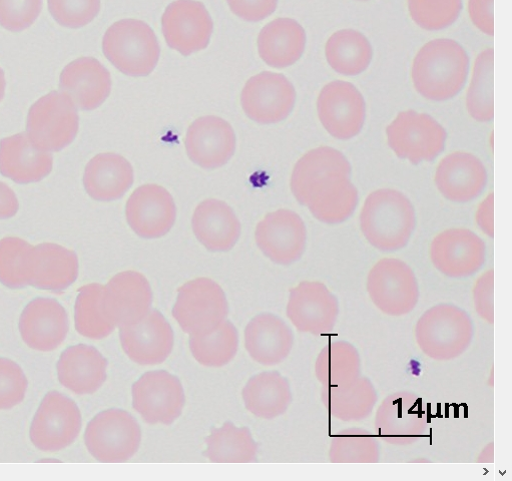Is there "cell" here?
<instances>
[{
    "label": "cell",
    "mask_w": 512,
    "mask_h": 481,
    "mask_svg": "<svg viewBox=\"0 0 512 481\" xmlns=\"http://www.w3.org/2000/svg\"><path fill=\"white\" fill-rule=\"evenodd\" d=\"M168 46L184 57L207 49L214 31L213 20L198 0H176L162 18Z\"/></svg>",
    "instance_id": "12"
},
{
    "label": "cell",
    "mask_w": 512,
    "mask_h": 481,
    "mask_svg": "<svg viewBox=\"0 0 512 481\" xmlns=\"http://www.w3.org/2000/svg\"><path fill=\"white\" fill-rule=\"evenodd\" d=\"M204 455L215 463H251L257 461L258 444L248 427H236L226 422L205 439Z\"/></svg>",
    "instance_id": "32"
},
{
    "label": "cell",
    "mask_w": 512,
    "mask_h": 481,
    "mask_svg": "<svg viewBox=\"0 0 512 481\" xmlns=\"http://www.w3.org/2000/svg\"><path fill=\"white\" fill-rule=\"evenodd\" d=\"M494 51L486 49L475 60L466 95V109L472 119L488 123L494 118Z\"/></svg>",
    "instance_id": "34"
},
{
    "label": "cell",
    "mask_w": 512,
    "mask_h": 481,
    "mask_svg": "<svg viewBox=\"0 0 512 481\" xmlns=\"http://www.w3.org/2000/svg\"><path fill=\"white\" fill-rule=\"evenodd\" d=\"M317 113L321 125L330 136L340 141H349L363 129L366 105L362 94L354 85L334 81L320 92Z\"/></svg>",
    "instance_id": "10"
},
{
    "label": "cell",
    "mask_w": 512,
    "mask_h": 481,
    "mask_svg": "<svg viewBox=\"0 0 512 481\" xmlns=\"http://www.w3.org/2000/svg\"><path fill=\"white\" fill-rule=\"evenodd\" d=\"M494 0H468V13L473 25L486 36L494 35Z\"/></svg>",
    "instance_id": "43"
},
{
    "label": "cell",
    "mask_w": 512,
    "mask_h": 481,
    "mask_svg": "<svg viewBox=\"0 0 512 481\" xmlns=\"http://www.w3.org/2000/svg\"><path fill=\"white\" fill-rule=\"evenodd\" d=\"M142 430L128 411L108 409L97 414L88 424L85 443L95 459L103 463H122L138 452Z\"/></svg>",
    "instance_id": "6"
},
{
    "label": "cell",
    "mask_w": 512,
    "mask_h": 481,
    "mask_svg": "<svg viewBox=\"0 0 512 481\" xmlns=\"http://www.w3.org/2000/svg\"><path fill=\"white\" fill-rule=\"evenodd\" d=\"M239 334L235 325L225 320L208 335L191 336L190 349L194 358L203 366L220 368L236 356Z\"/></svg>",
    "instance_id": "36"
},
{
    "label": "cell",
    "mask_w": 512,
    "mask_h": 481,
    "mask_svg": "<svg viewBox=\"0 0 512 481\" xmlns=\"http://www.w3.org/2000/svg\"><path fill=\"white\" fill-rule=\"evenodd\" d=\"M80 128L78 108L63 92H52L30 109L27 135L45 152H60L76 139Z\"/></svg>",
    "instance_id": "4"
},
{
    "label": "cell",
    "mask_w": 512,
    "mask_h": 481,
    "mask_svg": "<svg viewBox=\"0 0 512 481\" xmlns=\"http://www.w3.org/2000/svg\"><path fill=\"white\" fill-rule=\"evenodd\" d=\"M6 76L2 68H0V102L3 101L5 94H6Z\"/></svg>",
    "instance_id": "46"
},
{
    "label": "cell",
    "mask_w": 512,
    "mask_h": 481,
    "mask_svg": "<svg viewBox=\"0 0 512 481\" xmlns=\"http://www.w3.org/2000/svg\"><path fill=\"white\" fill-rule=\"evenodd\" d=\"M29 381L15 361L0 357V410H10L26 397Z\"/></svg>",
    "instance_id": "40"
},
{
    "label": "cell",
    "mask_w": 512,
    "mask_h": 481,
    "mask_svg": "<svg viewBox=\"0 0 512 481\" xmlns=\"http://www.w3.org/2000/svg\"><path fill=\"white\" fill-rule=\"evenodd\" d=\"M352 167L344 154L330 147H320L306 153L295 165L291 190L303 206L333 183L351 179Z\"/></svg>",
    "instance_id": "13"
},
{
    "label": "cell",
    "mask_w": 512,
    "mask_h": 481,
    "mask_svg": "<svg viewBox=\"0 0 512 481\" xmlns=\"http://www.w3.org/2000/svg\"><path fill=\"white\" fill-rule=\"evenodd\" d=\"M192 227L199 242L211 252H228L238 242L241 224L223 201L208 199L195 210Z\"/></svg>",
    "instance_id": "26"
},
{
    "label": "cell",
    "mask_w": 512,
    "mask_h": 481,
    "mask_svg": "<svg viewBox=\"0 0 512 481\" xmlns=\"http://www.w3.org/2000/svg\"><path fill=\"white\" fill-rule=\"evenodd\" d=\"M233 12L248 23H259L273 15L278 7V0H227Z\"/></svg>",
    "instance_id": "42"
},
{
    "label": "cell",
    "mask_w": 512,
    "mask_h": 481,
    "mask_svg": "<svg viewBox=\"0 0 512 481\" xmlns=\"http://www.w3.org/2000/svg\"><path fill=\"white\" fill-rule=\"evenodd\" d=\"M79 268V258L74 251L53 243L35 246L28 257L29 286L63 292L77 281Z\"/></svg>",
    "instance_id": "22"
},
{
    "label": "cell",
    "mask_w": 512,
    "mask_h": 481,
    "mask_svg": "<svg viewBox=\"0 0 512 481\" xmlns=\"http://www.w3.org/2000/svg\"><path fill=\"white\" fill-rule=\"evenodd\" d=\"M255 239L260 250L274 263L290 265L305 251L307 229L297 213L281 209L268 214L258 224Z\"/></svg>",
    "instance_id": "14"
},
{
    "label": "cell",
    "mask_w": 512,
    "mask_h": 481,
    "mask_svg": "<svg viewBox=\"0 0 512 481\" xmlns=\"http://www.w3.org/2000/svg\"><path fill=\"white\" fill-rule=\"evenodd\" d=\"M152 304L151 285L139 272L119 273L105 286L104 310L116 326L127 327L138 324L150 313Z\"/></svg>",
    "instance_id": "15"
},
{
    "label": "cell",
    "mask_w": 512,
    "mask_h": 481,
    "mask_svg": "<svg viewBox=\"0 0 512 481\" xmlns=\"http://www.w3.org/2000/svg\"><path fill=\"white\" fill-rule=\"evenodd\" d=\"M236 146L237 140L232 126L215 116L197 119L190 126L185 139L190 160L207 170L226 165L234 156Z\"/></svg>",
    "instance_id": "17"
},
{
    "label": "cell",
    "mask_w": 512,
    "mask_h": 481,
    "mask_svg": "<svg viewBox=\"0 0 512 481\" xmlns=\"http://www.w3.org/2000/svg\"><path fill=\"white\" fill-rule=\"evenodd\" d=\"M105 286L97 283L80 288L75 305V326L79 334L101 340L110 336L116 325L107 317L104 305Z\"/></svg>",
    "instance_id": "33"
},
{
    "label": "cell",
    "mask_w": 512,
    "mask_h": 481,
    "mask_svg": "<svg viewBox=\"0 0 512 481\" xmlns=\"http://www.w3.org/2000/svg\"><path fill=\"white\" fill-rule=\"evenodd\" d=\"M296 99L295 88L285 76L263 72L246 83L241 104L252 121L260 125H274L290 116Z\"/></svg>",
    "instance_id": "11"
},
{
    "label": "cell",
    "mask_w": 512,
    "mask_h": 481,
    "mask_svg": "<svg viewBox=\"0 0 512 481\" xmlns=\"http://www.w3.org/2000/svg\"><path fill=\"white\" fill-rule=\"evenodd\" d=\"M243 399L252 414L273 419L286 411L291 402V392L287 380L278 372H262L247 382Z\"/></svg>",
    "instance_id": "30"
},
{
    "label": "cell",
    "mask_w": 512,
    "mask_h": 481,
    "mask_svg": "<svg viewBox=\"0 0 512 481\" xmlns=\"http://www.w3.org/2000/svg\"><path fill=\"white\" fill-rule=\"evenodd\" d=\"M359 2H368V0H359Z\"/></svg>",
    "instance_id": "47"
},
{
    "label": "cell",
    "mask_w": 512,
    "mask_h": 481,
    "mask_svg": "<svg viewBox=\"0 0 512 481\" xmlns=\"http://www.w3.org/2000/svg\"><path fill=\"white\" fill-rule=\"evenodd\" d=\"M387 143L395 155L417 166L434 161L444 150L447 133L431 116L405 111L386 128Z\"/></svg>",
    "instance_id": "7"
},
{
    "label": "cell",
    "mask_w": 512,
    "mask_h": 481,
    "mask_svg": "<svg viewBox=\"0 0 512 481\" xmlns=\"http://www.w3.org/2000/svg\"><path fill=\"white\" fill-rule=\"evenodd\" d=\"M42 10L43 0H0V26L21 33L35 24Z\"/></svg>",
    "instance_id": "41"
},
{
    "label": "cell",
    "mask_w": 512,
    "mask_h": 481,
    "mask_svg": "<svg viewBox=\"0 0 512 481\" xmlns=\"http://www.w3.org/2000/svg\"><path fill=\"white\" fill-rule=\"evenodd\" d=\"M434 265L451 277H465L484 262L485 245L468 229H448L437 235L430 248Z\"/></svg>",
    "instance_id": "20"
},
{
    "label": "cell",
    "mask_w": 512,
    "mask_h": 481,
    "mask_svg": "<svg viewBox=\"0 0 512 481\" xmlns=\"http://www.w3.org/2000/svg\"><path fill=\"white\" fill-rule=\"evenodd\" d=\"M229 305L222 287L209 278H197L178 290L173 317L191 336L208 335L227 318Z\"/></svg>",
    "instance_id": "5"
},
{
    "label": "cell",
    "mask_w": 512,
    "mask_h": 481,
    "mask_svg": "<svg viewBox=\"0 0 512 481\" xmlns=\"http://www.w3.org/2000/svg\"><path fill=\"white\" fill-rule=\"evenodd\" d=\"M487 180V171L482 162L465 152H455L442 159L434 177L440 194L448 201L459 204L478 198Z\"/></svg>",
    "instance_id": "21"
},
{
    "label": "cell",
    "mask_w": 512,
    "mask_h": 481,
    "mask_svg": "<svg viewBox=\"0 0 512 481\" xmlns=\"http://www.w3.org/2000/svg\"><path fill=\"white\" fill-rule=\"evenodd\" d=\"M127 221L141 238L156 239L167 235L177 218L175 201L168 190L149 184L138 188L126 207Z\"/></svg>",
    "instance_id": "16"
},
{
    "label": "cell",
    "mask_w": 512,
    "mask_h": 481,
    "mask_svg": "<svg viewBox=\"0 0 512 481\" xmlns=\"http://www.w3.org/2000/svg\"><path fill=\"white\" fill-rule=\"evenodd\" d=\"M20 203L16 193L5 183L0 182V220H8L17 215Z\"/></svg>",
    "instance_id": "44"
},
{
    "label": "cell",
    "mask_w": 512,
    "mask_h": 481,
    "mask_svg": "<svg viewBox=\"0 0 512 481\" xmlns=\"http://www.w3.org/2000/svg\"><path fill=\"white\" fill-rule=\"evenodd\" d=\"M416 228L414 206L395 189H380L365 200L360 214V229L365 239L384 252L407 245Z\"/></svg>",
    "instance_id": "2"
},
{
    "label": "cell",
    "mask_w": 512,
    "mask_h": 481,
    "mask_svg": "<svg viewBox=\"0 0 512 481\" xmlns=\"http://www.w3.org/2000/svg\"><path fill=\"white\" fill-rule=\"evenodd\" d=\"M82 430V413L67 395L49 392L33 419L30 437L45 452L61 451L73 444Z\"/></svg>",
    "instance_id": "8"
},
{
    "label": "cell",
    "mask_w": 512,
    "mask_h": 481,
    "mask_svg": "<svg viewBox=\"0 0 512 481\" xmlns=\"http://www.w3.org/2000/svg\"><path fill=\"white\" fill-rule=\"evenodd\" d=\"M32 248L30 243L17 237L0 240V283L10 289L29 286L27 267Z\"/></svg>",
    "instance_id": "37"
},
{
    "label": "cell",
    "mask_w": 512,
    "mask_h": 481,
    "mask_svg": "<svg viewBox=\"0 0 512 481\" xmlns=\"http://www.w3.org/2000/svg\"><path fill=\"white\" fill-rule=\"evenodd\" d=\"M469 57L455 41L437 39L425 44L414 58L411 78L416 92L432 102H445L464 88Z\"/></svg>",
    "instance_id": "1"
},
{
    "label": "cell",
    "mask_w": 512,
    "mask_h": 481,
    "mask_svg": "<svg viewBox=\"0 0 512 481\" xmlns=\"http://www.w3.org/2000/svg\"><path fill=\"white\" fill-rule=\"evenodd\" d=\"M408 11L413 22L429 32L452 26L462 11V0H408Z\"/></svg>",
    "instance_id": "38"
},
{
    "label": "cell",
    "mask_w": 512,
    "mask_h": 481,
    "mask_svg": "<svg viewBox=\"0 0 512 481\" xmlns=\"http://www.w3.org/2000/svg\"><path fill=\"white\" fill-rule=\"evenodd\" d=\"M108 365L97 348L78 344L62 353L57 365L58 377L75 394H93L106 382Z\"/></svg>",
    "instance_id": "25"
},
{
    "label": "cell",
    "mask_w": 512,
    "mask_h": 481,
    "mask_svg": "<svg viewBox=\"0 0 512 481\" xmlns=\"http://www.w3.org/2000/svg\"><path fill=\"white\" fill-rule=\"evenodd\" d=\"M358 200L357 188L350 179H344L321 191L307 207L318 221L335 225L347 221L353 215Z\"/></svg>",
    "instance_id": "35"
},
{
    "label": "cell",
    "mask_w": 512,
    "mask_h": 481,
    "mask_svg": "<svg viewBox=\"0 0 512 481\" xmlns=\"http://www.w3.org/2000/svg\"><path fill=\"white\" fill-rule=\"evenodd\" d=\"M306 33L303 27L292 19H277L261 31L258 50L261 59L275 69L295 65L306 49Z\"/></svg>",
    "instance_id": "29"
},
{
    "label": "cell",
    "mask_w": 512,
    "mask_h": 481,
    "mask_svg": "<svg viewBox=\"0 0 512 481\" xmlns=\"http://www.w3.org/2000/svg\"><path fill=\"white\" fill-rule=\"evenodd\" d=\"M25 343L32 349L51 352L66 340L70 330L65 307L53 298H37L24 309L19 324Z\"/></svg>",
    "instance_id": "18"
},
{
    "label": "cell",
    "mask_w": 512,
    "mask_h": 481,
    "mask_svg": "<svg viewBox=\"0 0 512 481\" xmlns=\"http://www.w3.org/2000/svg\"><path fill=\"white\" fill-rule=\"evenodd\" d=\"M493 205L494 197L493 193H491L482 201L476 212L478 227L490 238L494 236Z\"/></svg>",
    "instance_id": "45"
},
{
    "label": "cell",
    "mask_w": 512,
    "mask_h": 481,
    "mask_svg": "<svg viewBox=\"0 0 512 481\" xmlns=\"http://www.w3.org/2000/svg\"><path fill=\"white\" fill-rule=\"evenodd\" d=\"M49 11L62 27L81 29L99 15L101 0H48Z\"/></svg>",
    "instance_id": "39"
},
{
    "label": "cell",
    "mask_w": 512,
    "mask_h": 481,
    "mask_svg": "<svg viewBox=\"0 0 512 481\" xmlns=\"http://www.w3.org/2000/svg\"><path fill=\"white\" fill-rule=\"evenodd\" d=\"M325 56L333 71L345 77H356L370 66L373 52L367 38L354 30L334 33L326 43Z\"/></svg>",
    "instance_id": "31"
},
{
    "label": "cell",
    "mask_w": 512,
    "mask_h": 481,
    "mask_svg": "<svg viewBox=\"0 0 512 481\" xmlns=\"http://www.w3.org/2000/svg\"><path fill=\"white\" fill-rule=\"evenodd\" d=\"M134 184V169L121 155L104 153L94 157L86 167L84 186L96 201L121 199Z\"/></svg>",
    "instance_id": "27"
},
{
    "label": "cell",
    "mask_w": 512,
    "mask_h": 481,
    "mask_svg": "<svg viewBox=\"0 0 512 481\" xmlns=\"http://www.w3.org/2000/svg\"><path fill=\"white\" fill-rule=\"evenodd\" d=\"M53 165V155L34 146L25 133L0 141V173L18 184L41 182Z\"/></svg>",
    "instance_id": "24"
},
{
    "label": "cell",
    "mask_w": 512,
    "mask_h": 481,
    "mask_svg": "<svg viewBox=\"0 0 512 481\" xmlns=\"http://www.w3.org/2000/svg\"><path fill=\"white\" fill-rule=\"evenodd\" d=\"M293 335L279 317L263 313L253 318L245 329V346L251 358L266 366L282 362L289 354Z\"/></svg>",
    "instance_id": "28"
},
{
    "label": "cell",
    "mask_w": 512,
    "mask_h": 481,
    "mask_svg": "<svg viewBox=\"0 0 512 481\" xmlns=\"http://www.w3.org/2000/svg\"><path fill=\"white\" fill-rule=\"evenodd\" d=\"M125 353L140 365H158L167 360L174 348V331L165 316L152 310L138 324L120 327Z\"/></svg>",
    "instance_id": "19"
},
{
    "label": "cell",
    "mask_w": 512,
    "mask_h": 481,
    "mask_svg": "<svg viewBox=\"0 0 512 481\" xmlns=\"http://www.w3.org/2000/svg\"><path fill=\"white\" fill-rule=\"evenodd\" d=\"M60 89L82 111H94L109 98L112 90L110 72L94 58H81L61 74Z\"/></svg>",
    "instance_id": "23"
},
{
    "label": "cell",
    "mask_w": 512,
    "mask_h": 481,
    "mask_svg": "<svg viewBox=\"0 0 512 481\" xmlns=\"http://www.w3.org/2000/svg\"><path fill=\"white\" fill-rule=\"evenodd\" d=\"M106 58L129 77H148L156 69L161 55L152 28L139 20H123L109 28L103 40Z\"/></svg>",
    "instance_id": "3"
},
{
    "label": "cell",
    "mask_w": 512,
    "mask_h": 481,
    "mask_svg": "<svg viewBox=\"0 0 512 481\" xmlns=\"http://www.w3.org/2000/svg\"><path fill=\"white\" fill-rule=\"evenodd\" d=\"M133 407L151 425L173 424L186 397L180 379L164 370L145 373L132 387Z\"/></svg>",
    "instance_id": "9"
}]
</instances>
